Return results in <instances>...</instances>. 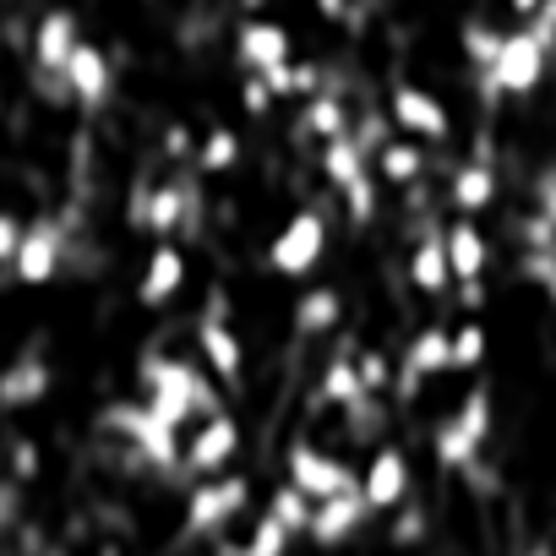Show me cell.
I'll return each instance as SVG.
<instances>
[{"instance_id":"obj_2","label":"cell","mask_w":556,"mask_h":556,"mask_svg":"<svg viewBox=\"0 0 556 556\" xmlns=\"http://www.w3.org/2000/svg\"><path fill=\"white\" fill-rule=\"evenodd\" d=\"M545 55H551V45L523 23V28H513V34L502 39L491 72H480V77H485V88L502 93V99H529V93L540 88V77H545Z\"/></svg>"},{"instance_id":"obj_5","label":"cell","mask_w":556,"mask_h":556,"mask_svg":"<svg viewBox=\"0 0 556 556\" xmlns=\"http://www.w3.org/2000/svg\"><path fill=\"white\" fill-rule=\"evenodd\" d=\"M323 251H328V218H323L317 207H301L285 229L273 235L267 267H273L278 278H306V273L323 262Z\"/></svg>"},{"instance_id":"obj_4","label":"cell","mask_w":556,"mask_h":556,"mask_svg":"<svg viewBox=\"0 0 556 556\" xmlns=\"http://www.w3.org/2000/svg\"><path fill=\"white\" fill-rule=\"evenodd\" d=\"M104 426L121 431V437H126L153 469H164V475L180 469V453H186V447H180V431H175L169 420H159L148 404H115V409L104 415Z\"/></svg>"},{"instance_id":"obj_12","label":"cell","mask_w":556,"mask_h":556,"mask_svg":"<svg viewBox=\"0 0 556 556\" xmlns=\"http://www.w3.org/2000/svg\"><path fill=\"white\" fill-rule=\"evenodd\" d=\"M235 55L245 72H273V66L295 61V39H290V28H278L267 17H245L235 28Z\"/></svg>"},{"instance_id":"obj_37","label":"cell","mask_w":556,"mask_h":556,"mask_svg":"<svg viewBox=\"0 0 556 556\" xmlns=\"http://www.w3.org/2000/svg\"><path fill=\"white\" fill-rule=\"evenodd\" d=\"M240 110H245L251 121H262V115L273 110V88H267L256 72H245V83H240Z\"/></svg>"},{"instance_id":"obj_1","label":"cell","mask_w":556,"mask_h":556,"mask_svg":"<svg viewBox=\"0 0 556 556\" xmlns=\"http://www.w3.org/2000/svg\"><path fill=\"white\" fill-rule=\"evenodd\" d=\"M142 393H148L142 404H148L159 420H169L175 431L191 426V420L218 415V388H213V377H207L202 366L180 361V355H153V361H142Z\"/></svg>"},{"instance_id":"obj_46","label":"cell","mask_w":556,"mask_h":556,"mask_svg":"<svg viewBox=\"0 0 556 556\" xmlns=\"http://www.w3.org/2000/svg\"><path fill=\"white\" fill-rule=\"evenodd\" d=\"M507 7H513L518 17H534V12H540V0H507Z\"/></svg>"},{"instance_id":"obj_23","label":"cell","mask_w":556,"mask_h":556,"mask_svg":"<svg viewBox=\"0 0 556 556\" xmlns=\"http://www.w3.org/2000/svg\"><path fill=\"white\" fill-rule=\"evenodd\" d=\"M350 104L333 93V88H323V93H312L306 99V110H301V121H295V131L301 137H317V142H333V137H350Z\"/></svg>"},{"instance_id":"obj_16","label":"cell","mask_w":556,"mask_h":556,"mask_svg":"<svg viewBox=\"0 0 556 556\" xmlns=\"http://www.w3.org/2000/svg\"><path fill=\"white\" fill-rule=\"evenodd\" d=\"M61 83H66V93H72L77 104L99 110V104L110 99V88H115V66H110V55H104L99 45H77L72 61H66V72H61Z\"/></svg>"},{"instance_id":"obj_39","label":"cell","mask_w":556,"mask_h":556,"mask_svg":"<svg viewBox=\"0 0 556 556\" xmlns=\"http://www.w3.org/2000/svg\"><path fill=\"white\" fill-rule=\"evenodd\" d=\"M23 218L17 213H7V207H0V267H12V256H17V245H23Z\"/></svg>"},{"instance_id":"obj_43","label":"cell","mask_w":556,"mask_h":556,"mask_svg":"<svg viewBox=\"0 0 556 556\" xmlns=\"http://www.w3.org/2000/svg\"><path fill=\"white\" fill-rule=\"evenodd\" d=\"M317 17L323 23H344L350 17V0H317Z\"/></svg>"},{"instance_id":"obj_13","label":"cell","mask_w":556,"mask_h":556,"mask_svg":"<svg viewBox=\"0 0 556 556\" xmlns=\"http://www.w3.org/2000/svg\"><path fill=\"white\" fill-rule=\"evenodd\" d=\"M366 518H371V507H366V496H361V485H355V491H339V496L317 502V507H312V529H306V534H312L323 551H333V545L355 540Z\"/></svg>"},{"instance_id":"obj_29","label":"cell","mask_w":556,"mask_h":556,"mask_svg":"<svg viewBox=\"0 0 556 556\" xmlns=\"http://www.w3.org/2000/svg\"><path fill=\"white\" fill-rule=\"evenodd\" d=\"M256 77L273 88V99H312V93H323V66H312V61H285V66L256 72Z\"/></svg>"},{"instance_id":"obj_25","label":"cell","mask_w":556,"mask_h":556,"mask_svg":"<svg viewBox=\"0 0 556 556\" xmlns=\"http://www.w3.org/2000/svg\"><path fill=\"white\" fill-rule=\"evenodd\" d=\"M409 285H415L420 295H442V290L453 285L442 235H420V240H415V251H409Z\"/></svg>"},{"instance_id":"obj_17","label":"cell","mask_w":556,"mask_h":556,"mask_svg":"<svg viewBox=\"0 0 556 556\" xmlns=\"http://www.w3.org/2000/svg\"><path fill=\"white\" fill-rule=\"evenodd\" d=\"M442 371H453V333L447 328H420L404 350V382H399L404 399H409V388H420L426 377H442Z\"/></svg>"},{"instance_id":"obj_45","label":"cell","mask_w":556,"mask_h":556,"mask_svg":"<svg viewBox=\"0 0 556 556\" xmlns=\"http://www.w3.org/2000/svg\"><path fill=\"white\" fill-rule=\"evenodd\" d=\"M164 148H169L175 159H180V153H191V131H186V126H169V137H164Z\"/></svg>"},{"instance_id":"obj_41","label":"cell","mask_w":556,"mask_h":556,"mask_svg":"<svg viewBox=\"0 0 556 556\" xmlns=\"http://www.w3.org/2000/svg\"><path fill=\"white\" fill-rule=\"evenodd\" d=\"M12 469H17V480H34V475H39V447H34V442H17Z\"/></svg>"},{"instance_id":"obj_38","label":"cell","mask_w":556,"mask_h":556,"mask_svg":"<svg viewBox=\"0 0 556 556\" xmlns=\"http://www.w3.org/2000/svg\"><path fill=\"white\" fill-rule=\"evenodd\" d=\"M523 278H534L545 295H556V251H529L523 256Z\"/></svg>"},{"instance_id":"obj_18","label":"cell","mask_w":556,"mask_h":556,"mask_svg":"<svg viewBox=\"0 0 556 556\" xmlns=\"http://www.w3.org/2000/svg\"><path fill=\"white\" fill-rule=\"evenodd\" d=\"M442 245H447V267H453L458 285H464V278H485V267H491V240L480 235L475 218H453V224L442 229Z\"/></svg>"},{"instance_id":"obj_27","label":"cell","mask_w":556,"mask_h":556,"mask_svg":"<svg viewBox=\"0 0 556 556\" xmlns=\"http://www.w3.org/2000/svg\"><path fill=\"white\" fill-rule=\"evenodd\" d=\"M317 393L328 399V404H339V409H355V404H366L371 393H366V382H361V366H355V355H333L328 366H323V382H317Z\"/></svg>"},{"instance_id":"obj_48","label":"cell","mask_w":556,"mask_h":556,"mask_svg":"<svg viewBox=\"0 0 556 556\" xmlns=\"http://www.w3.org/2000/svg\"><path fill=\"white\" fill-rule=\"evenodd\" d=\"M529 556H556V551H551V545H534V551H529Z\"/></svg>"},{"instance_id":"obj_9","label":"cell","mask_w":556,"mask_h":556,"mask_svg":"<svg viewBox=\"0 0 556 556\" xmlns=\"http://www.w3.org/2000/svg\"><path fill=\"white\" fill-rule=\"evenodd\" d=\"M235 453H240V420L218 409V415L197 420V431H191V442H186L180 464H186V475L213 480V475H224V469H229V458H235Z\"/></svg>"},{"instance_id":"obj_20","label":"cell","mask_w":556,"mask_h":556,"mask_svg":"<svg viewBox=\"0 0 556 556\" xmlns=\"http://www.w3.org/2000/svg\"><path fill=\"white\" fill-rule=\"evenodd\" d=\"M197 350H202V361H207V371L218 377V382H240V366H245V355H240V339H235V328L224 323V317H202V328H197Z\"/></svg>"},{"instance_id":"obj_35","label":"cell","mask_w":556,"mask_h":556,"mask_svg":"<svg viewBox=\"0 0 556 556\" xmlns=\"http://www.w3.org/2000/svg\"><path fill=\"white\" fill-rule=\"evenodd\" d=\"M377 186H382L377 175H361L355 186L339 191V197H344V213H350L355 224H371V218H377Z\"/></svg>"},{"instance_id":"obj_8","label":"cell","mask_w":556,"mask_h":556,"mask_svg":"<svg viewBox=\"0 0 556 556\" xmlns=\"http://www.w3.org/2000/svg\"><path fill=\"white\" fill-rule=\"evenodd\" d=\"M388 121H393L404 137H415V142H447V137H453L447 104H442L431 88H420V83H399V88H393Z\"/></svg>"},{"instance_id":"obj_11","label":"cell","mask_w":556,"mask_h":556,"mask_svg":"<svg viewBox=\"0 0 556 556\" xmlns=\"http://www.w3.org/2000/svg\"><path fill=\"white\" fill-rule=\"evenodd\" d=\"M61 256H66V235H61V224L55 218H34L28 229H23V245H17V256H12V278L17 285H50V278L61 273Z\"/></svg>"},{"instance_id":"obj_34","label":"cell","mask_w":556,"mask_h":556,"mask_svg":"<svg viewBox=\"0 0 556 556\" xmlns=\"http://www.w3.org/2000/svg\"><path fill=\"white\" fill-rule=\"evenodd\" d=\"M485 328L480 323H464V328H453V371H475L480 361H485Z\"/></svg>"},{"instance_id":"obj_10","label":"cell","mask_w":556,"mask_h":556,"mask_svg":"<svg viewBox=\"0 0 556 556\" xmlns=\"http://www.w3.org/2000/svg\"><path fill=\"white\" fill-rule=\"evenodd\" d=\"M361 496L371 513H399L409 502V453L399 442H382L361 469Z\"/></svg>"},{"instance_id":"obj_7","label":"cell","mask_w":556,"mask_h":556,"mask_svg":"<svg viewBox=\"0 0 556 556\" xmlns=\"http://www.w3.org/2000/svg\"><path fill=\"white\" fill-rule=\"evenodd\" d=\"M285 469H290V485H295V491H306L312 502H328V496H339V491H355V485H361V475H355L339 453H323L317 442H290Z\"/></svg>"},{"instance_id":"obj_47","label":"cell","mask_w":556,"mask_h":556,"mask_svg":"<svg viewBox=\"0 0 556 556\" xmlns=\"http://www.w3.org/2000/svg\"><path fill=\"white\" fill-rule=\"evenodd\" d=\"M240 7H245V12H262V7H267V0H240Z\"/></svg>"},{"instance_id":"obj_42","label":"cell","mask_w":556,"mask_h":556,"mask_svg":"<svg viewBox=\"0 0 556 556\" xmlns=\"http://www.w3.org/2000/svg\"><path fill=\"white\" fill-rule=\"evenodd\" d=\"M540 213L556 224V169H545V175H540Z\"/></svg>"},{"instance_id":"obj_44","label":"cell","mask_w":556,"mask_h":556,"mask_svg":"<svg viewBox=\"0 0 556 556\" xmlns=\"http://www.w3.org/2000/svg\"><path fill=\"white\" fill-rule=\"evenodd\" d=\"M485 301V278H464V290H458V306H480Z\"/></svg>"},{"instance_id":"obj_33","label":"cell","mask_w":556,"mask_h":556,"mask_svg":"<svg viewBox=\"0 0 556 556\" xmlns=\"http://www.w3.org/2000/svg\"><path fill=\"white\" fill-rule=\"evenodd\" d=\"M502 28H491V23H464V34H458V45H464V55H469V66H480V72H491V61H496V50H502Z\"/></svg>"},{"instance_id":"obj_26","label":"cell","mask_w":556,"mask_h":556,"mask_svg":"<svg viewBox=\"0 0 556 556\" xmlns=\"http://www.w3.org/2000/svg\"><path fill=\"white\" fill-rule=\"evenodd\" d=\"M323 175H328V186H333V191H344V186H355L361 175H371V153L355 142V131H350V137L323 142Z\"/></svg>"},{"instance_id":"obj_32","label":"cell","mask_w":556,"mask_h":556,"mask_svg":"<svg viewBox=\"0 0 556 556\" xmlns=\"http://www.w3.org/2000/svg\"><path fill=\"white\" fill-rule=\"evenodd\" d=\"M290 545H295V534H290L285 523H278L273 513H262V518L251 523V534H245L235 551H240V556H285Z\"/></svg>"},{"instance_id":"obj_14","label":"cell","mask_w":556,"mask_h":556,"mask_svg":"<svg viewBox=\"0 0 556 556\" xmlns=\"http://www.w3.org/2000/svg\"><path fill=\"white\" fill-rule=\"evenodd\" d=\"M180 285H186V251L169 245V240H159V245L148 251V262H142L137 301H142L148 312H159V306H169V301L180 295Z\"/></svg>"},{"instance_id":"obj_31","label":"cell","mask_w":556,"mask_h":556,"mask_svg":"<svg viewBox=\"0 0 556 556\" xmlns=\"http://www.w3.org/2000/svg\"><path fill=\"white\" fill-rule=\"evenodd\" d=\"M312 507H317V502H312L306 491H295L290 480H285V485H278L273 496H267V513H273L278 523H285L290 534H306V529H312Z\"/></svg>"},{"instance_id":"obj_40","label":"cell","mask_w":556,"mask_h":556,"mask_svg":"<svg viewBox=\"0 0 556 556\" xmlns=\"http://www.w3.org/2000/svg\"><path fill=\"white\" fill-rule=\"evenodd\" d=\"M420 534H426V513L420 507H404L399 523H393V545H415Z\"/></svg>"},{"instance_id":"obj_28","label":"cell","mask_w":556,"mask_h":556,"mask_svg":"<svg viewBox=\"0 0 556 556\" xmlns=\"http://www.w3.org/2000/svg\"><path fill=\"white\" fill-rule=\"evenodd\" d=\"M339 317H344L339 290H306V295L295 301V333H301V339H317V333L339 328Z\"/></svg>"},{"instance_id":"obj_36","label":"cell","mask_w":556,"mask_h":556,"mask_svg":"<svg viewBox=\"0 0 556 556\" xmlns=\"http://www.w3.org/2000/svg\"><path fill=\"white\" fill-rule=\"evenodd\" d=\"M355 366H361V382H366V393H371V399L393 388V366H388V355H382V350H366V355H355Z\"/></svg>"},{"instance_id":"obj_24","label":"cell","mask_w":556,"mask_h":556,"mask_svg":"<svg viewBox=\"0 0 556 556\" xmlns=\"http://www.w3.org/2000/svg\"><path fill=\"white\" fill-rule=\"evenodd\" d=\"M447 202H453V213H458V218L485 213V207L496 202V175H491V164H485V159L458 164V175H453V186H447Z\"/></svg>"},{"instance_id":"obj_6","label":"cell","mask_w":556,"mask_h":556,"mask_svg":"<svg viewBox=\"0 0 556 556\" xmlns=\"http://www.w3.org/2000/svg\"><path fill=\"white\" fill-rule=\"evenodd\" d=\"M251 502V480L245 475H213V480H197L191 496H186V529L191 534H218L224 523H235Z\"/></svg>"},{"instance_id":"obj_49","label":"cell","mask_w":556,"mask_h":556,"mask_svg":"<svg viewBox=\"0 0 556 556\" xmlns=\"http://www.w3.org/2000/svg\"><path fill=\"white\" fill-rule=\"evenodd\" d=\"M218 556H240V551H235V545H224V551H218Z\"/></svg>"},{"instance_id":"obj_3","label":"cell","mask_w":556,"mask_h":556,"mask_svg":"<svg viewBox=\"0 0 556 556\" xmlns=\"http://www.w3.org/2000/svg\"><path fill=\"white\" fill-rule=\"evenodd\" d=\"M485 437H491V393L485 388H469V399L431 431V453H437L442 469H469L480 458Z\"/></svg>"},{"instance_id":"obj_15","label":"cell","mask_w":556,"mask_h":556,"mask_svg":"<svg viewBox=\"0 0 556 556\" xmlns=\"http://www.w3.org/2000/svg\"><path fill=\"white\" fill-rule=\"evenodd\" d=\"M77 45H83L77 12L55 7V12H45V17H39V28H34V66H39L45 77H61Z\"/></svg>"},{"instance_id":"obj_30","label":"cell","mask_w":556,"mask_h":556,"mask_svg":"<svg viewBox=\"0 0 556 556\" xmlns=\"http://www.w3.org/2000/svg\"><path fill=\"white\" fill-rule=\"evenodd\" d=\"M240 164V137L229 131V126H213L207 137H202V148H197V169L202 175H229Z\"/></svg>"},{"instance_id":"obj_19","label":"cell","mask_w":556,"mask_h":556,"mask_svg":"<svg viewBox=\"0 0 556 556\" xmlns=\"http://www.w3.org/2000/svg\"><path fill=\"white\" fill-rule=\"evenodd\" d=\"M186 213H191V191H186L180 180H164V186H153V191L137 202V218H131V224H142V229H153L159 240H169V235L186 224Z\"/></svg>"},{"instance_id":"obj_22","label":"cell","mask_w":556,"mask_h":556,"mask_svg":"<svg viewBox=\"0 0 556 556\" xmlns=\"http://www.w3.org/2000/svg\"><path fill=\"white\" fill-rule=\"evenodd\" d=\"M371 175L388 180V186H415L426 175V142L415 137H388L377 153H371Z\"/></svg>"},{"instance_id":"obj_21","label":"cell","mask_w":556,"mask_h":556,"mask_svg":"<svg viewBox=\"0 0 556 556\" xmlns=\"http://www.w3.org/2000/svg\"><path fill=\"white\" fill-rule=\"evenodd\" d=\"M50 393V366L39 355H17L7 371H0V409H28Z\"/></svg>"}]
</instances>
